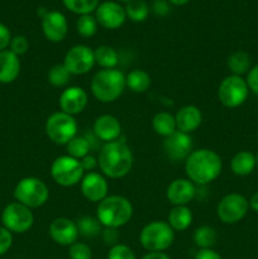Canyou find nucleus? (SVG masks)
Returning <instances> with one entry per match:
<instances>
[{
	"mask_svg": "<svg viewBox=\"0 0 258 259\" xmlns=\"http://www.w3.org/2000/svg\"><path fill=\"white\" fill-rule=\"evenodd\" d=\"M98 166L109 179H121L131 172L133 166V153L125 141L104 143L99 151Z\"/></svg>",
	"mask_w": 258,
	"mask_h": 259,
	"instance_id": "1",
	"label": "nucleus"
},
{
	"mask_svg": "<svg viewBox=\"0 0 258 259\" xmlns=\"http://www.w3.org/2000/svg\"><path fill=\"white\" fill-rule=\"evenodd\" d=\"M222 168L223 162L219 154L207 148L192 151L185 161L187 179L200 186L217 180L222 174Z\"/></svg>",
	"mask_w": 258,
	"mask_h": 259,
	"instance_id": "2",
	"label": "nucleus"
},
{
	"mask_svg": "<svg viewBox=\"0 0 258 259\" xmlns=\"http://www.w3.org/2000/svg\"><path fill=\"white\" fill-rule=\"evenodd\" d=\"M133 217V205L126 197L111 195L101 200L96 209V218L104 228L124 227Z\"/></svg>",
	"mask_w": 258,
	"mask_h": 259,
	"instance_id": "3",
	"label": "nucleus"
},
{
	"mask_svg": "<svg viewBox=\"0 0 258 259\" xmlns=\"http://www.w3.org/2000/svg\"><path fill=\"white\" fill-rule=\"evenodd\" d=\"M91 93L101 103H113L125 90V75L118 68L100 70L91 80Z\"/></svg>",
	"mask_w": 258,
	"mask_h": 259,
	"instance_id": "4",
	"label": "nucleus"
},
{
	"mask_svg": "<svg viewBox=\"0 0 258 259\" xmlns=\"http://www.w3.org/2000/svg\"><path fill=\"white\" fill-rule=\"evenodd\" d=\"M175 240V230L167 222H152L142 229L139 242L148 252H164Z\"/></svg>",
	"mask_w": 258,
	"mask_h": 259,
	"instance_id": "5",
	"label": "nucleus"
},
{
	"mask_svg": "<svg viewBox=\"0 0 258 259\" xmlns=\"http://www.w3.org/2000/svg\"><path fill=\"white\" fill-rule=\"evenodd\" d=\"M13 194H14L17 202L29 207V209L40 207L47 202L48 197H50L47 185L37 177H24L20 180L15 185Z\"/></svg>",
	"mask_w": 258,
	"mask_h": 259,
	"instance_id": "6",
	"label": "nucleus"
},
{
	"mask_svg": "<svg viewBox=\"0 0 258 259\" xmlns=\"http://www.w3.org/2000/svg\"><path fill=\"white\" fill-rule=\"evenodd\" d=\"M46 134L56 144H67L77 136V121L72 115L57 111L48 116L45 125Z\"/></svg>",
	"mask_w": 258,
	"mask_h": 259,
	"instance_id": "7",
	"label": "nucleus"
},
{
	"mask_svg": "<svg viewBox=\"0 0 258 259\" xmlns=\"http://www.w3.org/2000/svg\"><path fill=\"white\" fill-rule=\"evenodd\" d=\"M51 176L53 181L62 187H71L80 184L85 176L81 162L73 157L60 156L51 166Z\"/></svg>",
	"mask_w": 258,
	"mask_h": 259,
	"instance_id": "8",
	"label": "nucleus"
},
{
	"mask_svg": "<svg viewBox=\"0 0 258 259\" xmlns=\"http://www.w3.org/2000/svg\"><path fill=\"white\" fill-rule=\"evenodd\" d=\"M249 88L242 76H227L218 89V99L225 108H238L247 100Z\"/></svg>",
	"mask_w": 258,
	"mask_h": 259,
	"instance_id": "9",
	"label": "nucleus"
},
{
	"mask_svg": "<svg viewBox=\"0 0 258 259\" xmlns=\"http://www.w3.org/2000/svg\"><path fill=\"white\" fill-rule=\"evenodd\" d=\"M2 223L3 227L10 233L23 234L33 227L34 215L29 207L19 202H12V204H8L3 210Z\"/></svg>",
	"mask_w": 258,
	"mask_h": 259,
	"instance_id": "10",
	"label": "nucleus"
},
{
	"mask_svg": "<svg viewBox=\"0 0 258 259\" xmlns=\"http://www.w3.org/2000/svg\"><path fill=\"white\" fill-rule=\"evenodd\" d=\"M249 209V201L240 194H228L219 201L217 215L224 224L240 222Z\"/></svg>",
	"mask_w": 258,
	"mask_h": 259,
	"instance_id": "11",
	"label": "nucleus"
},
{
	"mask_svg": "<svg viewBox=\"0 0 258 259\" xmlns=\"http://www.w3.org/2000/svg\"><path fill=\"white\" fill-rule=\"evenodd\" d=\"M95 65L94 51L83 45L73 46L63 58V66L71 75H85Z\"/></svg>",
	"mask_w": 258,
	"mask_h": 259,
	"instance_id": "12",
	"label": "nucleus"
},
{
	"mask_svg": "<svg viewBox=\"0 0 258 259\" xmlns=\"http://www.w3.org/2000/svg\"><path fill=\"white\" fill-rule=\"evenodd\" d=\"M95 18L99 25L106 29H118L126 19L125 9L119 3L104 2L95 10Z\"/></svg>",
	"mask_w": 258,
	"mask_h": 259,
	"instance_id": "13",
	"label": "nucleus"
},
{
	"mask_svg": "<svg viewBox=\"0 0 258 259\" xmlns=\"http://www.w3.org/2000/svg\"><path fill=\"white\" fill-rule=\"evenodd\" d=\"M163 149L166 156L172 161H186L192 152V139L190 134L176 131L164 138Z\"/></svg>",
	"mask_w": 258,
	"mask_h": 259,
	"instance_id": "14",
	"label": "nucleus"
},
{
	"mask_svg": "<svg viewBox=\"0 0 258 259\" xmlns=\"http://www.w3.org/2000/svg\"><path fill=\"white\" fill-rule=\"evenodd\" d=\"M42 30L45 37L51 42H62L68 32L67 19L57 10H48L42 17Z\"/></svg>",
	"mask_w": 258,
	"mask_h": 259,
	"instance_id": "15",
	"label": "nucleus"
},
{
	"mask_svg": "<svg viewBox=\"0 0 258 259\" xmlns=\"http://www.w3.org/2000/svg\"><path fill=\"white\" fill-rule=\"evenodd\" d=\"M48 234L51 239L60 245L70 247L75 242H77L78 229L76 222L67 219V218H57L51 223L48 228Z\"/></svg>",
	"mask_w": 258,
	"mask_h": 259,
	"instance_id": "16",
	"label": "nucleus"
},
{
	"mask_svg": "<svg viewBox=\"0 0 258 259\" xmlns=\"http://www.w3.org/2000/svg\"><path fill=\"white\" fill-rule=\"evenodd\" d=\"M88 101V94L82 88L70 86L62 91L58 104H60L61 111L75 116L76 114H80L85 110Z\"/></svg>",
	"mask_w": 258,
	"mask_h": 259,
	"instance_id": "17",
	"label": "nucleus"
},
{
	"mask_svg": "<svg viewBox=\"0 0 258 259\" xmlns=\"http://www.w3.org/2000/svg\"><path fill=\"white\" fill-rule=\"evenodd\" d=\"M80 189L83 197L91 202H100L108 196V182L103 175L98 172H89L82 177Z\"/></svg>",
	"mask_w": 258,
	"mask_h": 259,
	"instance_id": "18",
	"label": "nucleus"
},
{
	"mask_svg": "<svg viewBox=\"0 0 258 259\" xmlns=\"http://www.w3.org/2000/svg\"><path fill=\"white\" fill-rule=\"evenodd\" d=\"M196 195V187L189 179H176L168 185L166 196L174 206H186Z\"/></svg>",
	"mask_w": 258,
	"mask_h": 259,
	"instance_id": "19",
	"label": "nucleus"
},
{
	"mask_svg": "<svg viewBox=\"0 0 258 259\" xmlns=\"http://www.w3.org/2000/svg\"><path fill=\"white\" fill-rule=\"evenodd\" d=\"M94 136L104 143L118 141L121 134V124L115 116L104 114L96 118L93 126Z\"/></svg>",
	"mask_w": 258,
	"mask_h": 259,
	"instance_id": "20",
	"label": "nucleus"
},
{
	"mask_svg": "<svg viewBox=\"0 0 258 259\" xmlns=\"http://www.w3.org/2000/svg\"><path fill=\"white\" fill-rule=\"evenodd\" d=\"M177 131L190 134L196 131L202 123V114L195 105L182 106L175 115Z\"/></svg>",
	"mask_w": 258,
	"mask_h": 259,
	"instance_id": "21",
	"label": "nucleus"
},
{
	"mask_svg": "<svg viewBox=\"0 0 258 259\" xmlns=\"http://www.w3.org/2000/svg\"><path fill=\"white\" fill-rule=\"evenodd\" d=\"M20 73V60L12 51L0 52V83H10Z\"/></svg>",
	"mask_w": 258,
	"mask_h": 259,
	"instance_id": "22",
	"label": "nucleus"
},
{
	"mask_svg": "<svg viewBox=\"0 0 258 259\" xmlns=\"http://www.w3.org/2000/svg\"><path fill=\"white\" fill-rule=\"evenodd\" d=\"M257 166L255 156L248 151H240L233 156L230 161V168L237 176H248Z\"/></svg>",
	"mask_w": 258,
	"mask_h": 259,
	"instance_id": "23",
	"label": "nucleus"
},
{
	"mask_svg": "<svg viewBox=\"0 0 258 259\" xmlns=\"http://www.w3.org/2000/svg\"><path fill=\"white\" fill-rule=\"evenodd\" d=\"M167 223L175 232H185L192 223V212L187 206H174L168 214Z\"/></svg>",
	"mask_w": 258,
	"mask_h": 259,
	"instance_id": "24",
	"label": "nucleus"
},
{
	"mask_svg": "<svg viewBox=\"0 0 258 259\" xmlns=\"http://www.w3.org/2000/svg\"><path fill=\"white\" fill-rule=\"evenodd\" d=\"M250 56L244 51H237L233 52L232 55L228 57L227 60V67L228 70L232 72V75L242 76L244 73L249 72L250 67Z\"/></svg>",
	"mask_w": 258,
	"mask_h": 259,
	"instance_id": "25",
	"label": "nucleus"
},
{
	"mask_svg": "<svg viewBox=\"0 0 258 259\" xmlns=\"http://www.w3.org/2000/svg\"><path fill=\"white\" fill-rule=\"evenodd\" d=\"M152 126H153V131L158 136L164 137V138H167V137L171 136L172 133L177 131L175 116L172 114L167 113V111L157 113L152 119Z\"/></svg>",
	"mask_w": 258,
	"mask_h": 259,
	"instance_id": "26",
	"label": "nucleus"
},
{
	"mask_svg": "<svg viewBox=\"0 0 258 259\" xmlns=\"http://www.w3.org/2000/svg\"><path fill=\"white\" fill-rule=\"evenodd\" d=\"M125 85L133 93L143 94L151 86V76L143 70H132L125 76Z\"/></svg>",
	"mask_w": 258,
	"mask_h": 259,
	"instance_id": "27",
	"label": "nucleus"
},
{
	"mask_svg": "<svg viewBox=\"0 0 258 259\" xmlns=\"http://www.w3.org/2000/svg\"><path fill=\"white\" fill-rule=\"evenodd\" d=\"M94 57H95V63L100 66L101 70H106V68H115L116 65L119 63V55L116 52L115 48L111 46H99L95 51H94Z\"/></svg>",
	"mask_w": 258,
	"mask_h": 259,
	"instance_id": "28",
	"label": "nucleus"
},
{
	"mask_svg": "<svg viewBox=\"0 0 258 259\" xmlns=\"http://www.w3.org/2000/svg\"><path fill=\"white\" fill-rule=\"evenodd\" d=\"M76 225H77L78 235L85 238H95L103 232V225L98 218L94 217H81L76 222Z\"/></svg>",
	"mask_w": 258,
	"mask_h": 259,
	"instance_id": "29",
	"label": "nucleus"
},
{
	"mask_svg": "<svg viewBox=\"0 0 258 259\" xmlns=\"http://www.w3.org/2000/svg\"><path fill=\"white\" fill-rule=\"evenodd\" d=\"M67 147V153L70 157H73L76 159H82L90 152L91 144L90 141L86 136H76L66 144Z\"/></svg>",
	"mask_w": 258,
	"mask_h": 259,
	"instance_id": "30",
	"label": "nucleus"
},
{
	"mask_svg": "<svg viewBox=\"0 0 258 259\" xmlns=\"http://www.w3.org/2000/svg\"><path fill=\"white\" fill-rule=\"evenodd\" d=\"M124 9H125L126 18L136 23L144 22L149 14V7L144 0H131L126 3V7Z\"/></svg>",
	"mask_w": 258,
	"mask_h": 259,
	"instance_id": "31",
	"label": "nucleus"
},
{
	"mask_svg": "<svg viewBox=\"0 0 258 259\" xmlns=\"http://www.w3.org/2000/svg\"><path fill=\"white\" fill-rule=\"evenodd\" d=\"M194 242L200 249H211L217 243V232L214 228L207 225L199 227L194 233Z\"/></svg>",
	"mask_w": 258,
	"mask_h": 259,
	"instance_id": "32",
	"label": "nucleus"
},
{
	"mask_svg": "<svg viewBox=\"0 0 258 259\" xmlns=\"http://www.w3.org/2000/svg\"><path fill=\"white\" fill-rule=\"evenodd\" d=\"M66 9L75 14H91L99 7V0H62Z\"/></svg>",
	"mask_w": 258,
	"mask_h": 259,
	"instance_id": "33",
	"label": "nucleus"
},
{
	"mask_svg": "<svg viewBox=\"0 0 258 259\" xmlns=\"http://www.w3.org/2000/svg\"><path fill=\"white\" fill-rule=\"evenodd\" d=\"M71 76L72 75L68 72L63 63H60L51 67L48 72V82L55 88H63L71 81Z\"/></svg>",
	"mask_w": 258,
	"mask_h": 259,
	"instance_id": "34",
	"label": "nucleus"
},
{
	"mask_svg": "<svg viewBox=\"0 0 258 259\" xmlns=\"http://www.w3.org/2000/svg\"><path fill=\"white\" fill-rule=\"evenodd\" d=\"M76 29L77 33L83 38H91L96 34L98 30V22L96 18L91 14L80 15L76 22Z\"/></svg>",
	"mask_w": 258,
	"mask_h": 259,
	"instance_id": "35",
	"label": "nucleus"
},
{
	"mask_svg": "<svg viewBox=\"0 0 258 259\" xmlns=\"http://www.w3.org/2000/svg\"><path fill=\"white\" fill-rule=\"evenodd\" d=\"M68 255L71 259H91L93 252L86 243L75 242L68 248Z\"/></svg>",
	"mask_w": 258,
	"mask_h": 259,
	"instance_id": "36",
	"label": "nucleus"
},
{
	"mask_svg": "<svg viewBox=\"0 0 258 259\" xmlns=\"http://www.w3.org/2000/svg\"><path fill=\"white\" fill-rule=\"evenodd\" d=\"M108 259H137V257L128 245L119 243L110 248L108 253Z\"/></svg>",
	"mask_w": 258,
	"mask_h": 259,
	"instance_id": "37",
	"label": "nucleus"
},
{
	"mask_svg": "<svg viewBox=\"0 0 258 259\" xmlns=\"http://www.w3.org/2000/svg\"><path fill=\"white\" fill-rule=\"evenodd\" d=\"M9 47L10 51L19 57V56L25 55L28 52L29 42H28L27 37H24V35H15V37L12 38V42H10Z\"/></svg>",
	"mask_w": 258,
	"mask_h": 259,
	"instance_id": "38",
	"label": "nucleus"
},
{
	"mask_svg": "<svg viewBox=\"0 0 258 259\" xmlns=\"http://www.w3.org/2000/svg\"><path fill=\"white\" fill-rule=\"evenodd\" d=\"M101 238H103L104 244L108 245V247H114V245L119 244V235L118 229L115 228H104L103 232H101Z\"/></svg>",
	"mask_w": 258,
	"mask_h": 259,
	"instance_id": "39",
	"label": "nucleus"
},
{
	"mask_svg": "<svg viewBox=\"0 0 258 259\" xmlns=\"http://www.w3.org/2000/svg\"><path fill=\"white\" fill-rule=\"evenodd\" d=\"M13 245V234L4 227H0V257L4 255Z\"/></svg>",
	"mask_w": 258,
	"mask_h": 259,
	"instance_id": "40",
	"label": "nucleus"
},
{
	"mask_svg": "<svg viewBox=\"0 0 258 259\" xmlns=\"http://www.w3.org/2000/svg\"><path fill=\"white\" fill-rule=\"evenodd\" d=\"M152 10H153L157 17H166L169 10H171L168 0H154L153 5H152Z\"/></svg>",
	"mask_w": 258,
	"mask_h": 259,
	"instance_id": "41",
	"label": "nucleus"
},
{
	"mask_svg": "<svg viewBox=\"0 0 258 259\" xmlns=\"http://www.w3.org/2000/svg\"><path fill=\"white\" fill-rule=\"evenodd\" d=\"M12 33L5 24L0 23V52L5 51L12 42Z\"/></svg>",
	"mask_w": 258,
	"mask_h": 259,
	"instance_id": "42",
	"label": "nucleus"
},
{
	"mask_svg": "<svg viewBox=\"0 0 258 259\" xmlns=\"http://www.w3.org/2000/svg\"><path fill=\"white\" fill-rule=\"evenodd\" d=\"M245 81H247V85L249 88V90L258 95V65L250 68L249 72L247 73V80Z\"/></svg>",
	"mask_w": 258,
	"mask_h": 259,
	"instance_id": "43",
	"label": "nucleus"
},
{
	"mask_svg": "<svg viewBox=\"0 0 258 259\" xmlns=\"http://www.w3.org/2000/svg\"><path fill=\"white\" fill-rule=\"evenodd\" d=\"M80 162L83 171H88V172H93L94 169L96 168V166H98V159H96L94 156H91V154H88L86 157H83L82 159H80Z\"/></svg>",
	"mask_w": 258,
	"mask_h": 259,
	"instance_id": "44",
	"label": "nucleus"
},
{
	"mask_svg": "<svg viewBox=\"0 0 258 259\" xmlns=\"http://www.w3.org/2000/svg\"><path fill=\"white\" fill-rule=\"evenodd\" d=\"M194 259H223V257L212 249H200Z\"/></svg>",
	"mask_w": 258,
	"mask_h": 259,
	"instance_id": "45",
	"label": "nucleus"
},
{
	"mask_svg": "<svg viewBox=\"0 0 258 259\" xmlns=\"http://www.w3.org/2000/svg\"><path fill=\"white\" fill-rule=\"evenodd\" d=\"M141 259H171L164 252H148Z\"/></svg>",
	"mask_w": 258,
	"mask_h": 259,
	"instance_id": "46",
	"label": "nucleus"
},
{
	"mask_svg": "<svg viewBox=\"0 0 258 259\" xmlns=\"http://www.w3.org/2000/svg\"><path fill=\"white\" fill-rule=\"evenodd\" d=\"M249 206L254 210L255 212H258V192L253 194V196L249 200Z\"/></svg>",
	"mask_w": 258,
	"mask_h": 259,
	"instance_id": "47",
	"label": "nucleus"
},
{
	"mask_svg": "<svg viewBox=\"0 0 258 259\" xmlns=\"http://www.w3.org/2000/svg\"><path fill=\"white\" fill-rule=\"evenodd\" d=\"M189 2H191V0H168L169 4L176 5V7H180V5H185V4H187Z\"/></svg>",
	"mask_w": 258,
	"mask_h": 259,
	"instance_id": "48",
	"label": "nucleus"
},
{
	"mask_svg": "<svg viewBox=\"0 0 258 259\" xmlns=\"http://www.w3.org/2000/svg\"><path fill=\"white\" fill-rule=\"evenodd\" d=\"M118 2H121V3H129L131 0H118Z\"/></svg>",
	"mask_w": 258,
	"mask_h": 259,
	"instance_id": "49",
	"label": "nucleus"
},
{
	"mask_svg": "<svg viewBox=\"0 0 258 259\" xmlns=\"http://www.w3.org/2000/svg\"><path fill=\"white\" fill-rule=\"evenodd\" d=\"M255 162H257V167H258V154H257V157H255Z\"/></svg>",
	"mask_w": 258,
	"mask_h": 259,
	"instance_id": "50",
	"label": "nucleus"
}]
</instances>
